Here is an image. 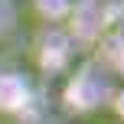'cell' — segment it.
I'll list each match as a JSON object with an SVG mask.
<instances>
[{"label":"cell","mask_w":124,"mask_h":124,"mask_svg":"<svg viewBox=\"0 0 124 124\" xmlns=\"http://www.w3.org/2000/svg\"><path fill=\"white\" fill-rule=\"evenodd\" d=\"M13 20H16V10H13L10 0H0V36L7 30H13Z\"/></svg>","instance_id":"cell-1"}]
</instances>
